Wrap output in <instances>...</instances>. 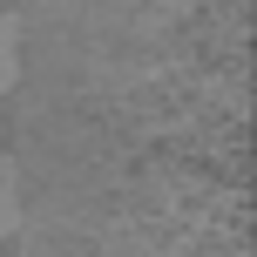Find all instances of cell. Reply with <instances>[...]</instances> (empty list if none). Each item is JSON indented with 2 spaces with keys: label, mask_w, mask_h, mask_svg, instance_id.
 Returning a JSON list of instances; mask_svg holds the SVG:
<instances>
[{
  "label": "cell",
  "mask_w": 257,
  "mask_h": 257,
  "mask_svg": "<svg viewBox=\"0 0 257 257\" xmlns=\"http://www.w3.org/2000/svg\"><path fill=\"white\" fill-rule=\"evenodd\" d=\"M21 230V176H14V163H0V237Z\"/></svg>",
  "instance_id": "7a4b0ae2"
},
{
  "label": "cell",
  "mask_w": 257,
  "mask_h": 257,
  "mask_svg": "<svg viewBox=\"0 0 257 257\" xmlns=\"http://www.w3.org/2000/svg\"><path fill=\"white\" fill-rule=\"evenodd\" d=\"M14 81H21V27L0 14V95H7Z\"/></svg>",
  "instance_id": "6da1fadb"
}]
</instances>
